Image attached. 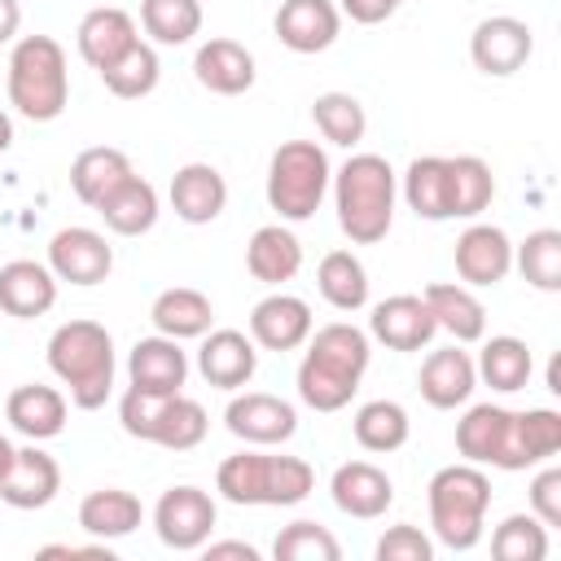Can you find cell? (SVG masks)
I'll return each instance as SVG.
<instances>
[{"instance_id":"obj_48","label":"cell","mask_w":561,"mask_h":561,"mask_svg":"<svg viewBox=\"0 0 561 561\" xmlns=\"http://www.w3.org/2000/svg\"><path fill=\"white\" fill-rule=\"evenodd\" d=\"M162 399H167V394H149V390H136V386H127V394L118 399V421H123V430H127L131 438L149 443V434H153V421H158V408H162Z\"/></svg>"},{"instance_id":"obj_25","label":"cell","mask_w":561,"mask_h":561,"mask_svg":"<svg viewBox=\"0 0 561 561\" xmlns=\"http://www.w3.org/2000/svg\"><path fill=\"white\" fill-rule=\"evenodd\" d=\"M66 412H70L66 394H61L57 386H39V381H26V386L9 390V399H4L9 425H13L22 438H31V443L57 438V434L66 430Z\"/></svg>"},{"instance_id":"obj_46","label":"cell","mask_w":561,"mask_h":561,"mask_svg":"<svg viewBox=\"0 0 561 561\" xmlns=\"http://www.w3.org/2000/svg\"><path fill=\"white\" fill-rule=\"evenodd\" d=\"M316 486V469L302 456H272L267 460V504L272 508H289L302 504Z\"/></svg>"},{"instance_id":"obj_15","label":"cell","mask_w":561,"mask_h":561,"mask_svg":"<svg viewBox=\"0 0 561 561\" xmlns=\"http://www.w3.org/2000/svg\"><path fill=\"white\" fill-rule=\"evenodd\" d=\"M272 31L276 39L289 48V53H324L337 31H342V13L333 0H280L276 18H272Z\"/></svg>"},{"instance_id":"obj_54","label":"cell","mask_w":561,"mask_h":561,"mask_svg":"<svg viewBox=\"0 0 561 561\" xmlns=\"http://www.w3.org/2000/svg\"><path fill=\"white\" fill-rule=\"evenodd\" d=\"M9 145H13V118H9L4 110H0V153H4Z\"/></svg>"},{"instance_id":"obj_6","label":"cell","mask_w":561,"mask_h":561,"mask_svg":"<svg viewBox=\"0 0 561 561\" xmlns=\"http://www.w3.org/2000/svg\"><path fill=\"white\" fill-rule=\"evenodd\" d=\"M333 167L316 140H285L267 162V206L285 224H302L320 210Z\"/></svg>"},{"instance_id":"obj_44","label":"cell","mask_w":561,"mask_h":561,"mask_svg":"<svg viewBox=\"0 0 561 561\" xmlns=\"http://www.w3.org/2000/svg\"><path fill=\"white\" fill-rule=\"evenodd\" d=\"M272 557L276 561H337L342 557V543L333 539L329 526L320 522H289L276 539H272Z\"/></svg>"},{"instance_id":"obj_56","label":"cell","mask_w":561,"mask_h":561,"mask_svg":"<svg viewBox=\"0 0 561 561\" xmlns=\"http://www.w3.org/2000/svg\"><path fill=\"white\" fill-rule=\"evenodd\" d=\"M399 4H403V0H399Z\"/></svg>"},{"instance_id":"obj_52","label":"cell","mask_w":561,"mask_h":561,"mask_svg":"<svg viewBox=\"0 0 561 561\" xmlns=\"http://www.w3.org/2000/svg\"><path fill=\"white\" fill-rule=\"evenodd\" d=\"M35 557H96V561H114V552L105 548V539H96V543H44Z\"/></svg>"},{"instance_id":"obj_24","label":"cell","mask_w":561,"mask_h":561,"mask_svg":"<svg viewBox=\"0 0 561 561\" xmlns=\"http://www.w3.org/2000/svg\"><path fill=\"white\" fill-rule=\"evenodd\" d=\"M57 302V276L48 263L35 259H9L0 267V311L13 320H35L53 311Z\"/></svg>"},{"instance_id":"obj_50","label":"cell","mask_w":561,"mask_h":561,"mask_svg":"<svg viewBox=\"0 0 561 561\" xmlns=\"http://www.w3.org/2000/svg\"><path fill=\"white\" fill-rule=\"evenodd\" d=\"M399 9V0H337V13H346L359 26H377Z\"/></svg>"},{"instance_id":"obj_1","label":"cell","mask_w":561,"mask_h":561,"mask_svg":"<svg viewBox=\"0 0 561 561\" xmlns=\"http://www.w3.org/2000/svg\"><path fill=\"white\" fill-rule=\"evenodd\" d=\"M373 337L346 320L320 324L307 337V355L298 364V399L316 412H337L355 399L359 377L368 373Z\"/></svg>"},{"instance_id":"obj_28","label":"cell","mask_w":561,"mask_h":561,"mask_svg":"<svg viewBox=\"0 0 561 561\" xmlns=\"http://www.w3.org/2000/svg\"><path fill=\"white\" fill-rule=\"evenodd\" d=\"M245 267L263 285H285L302 267V241L285 224H263L245 241Z\"/></svg>"},{"instance_id":"obj_55","label":"cell","mask_w":561,"mask_h":561,"mask_svg":"<svg viewBox=\"0 0 561 561\" xmlns=\"http://www.w3.org/2000/svg\"><path fill=\"white\" fill-rule=\"evenodd\" d=\"M13 451H18V447H13V443L0 434V478H4V473H9V465H13Z\"/></svg>"},{"instance_id":"obj_11","label":"cell","mask_w":561,"mask_h":561,"mask_svg":"<svg viewBox=\"0 0 561 561\" xmlns=\"http://www.w3.org/2000/svg\"><path fill=\"white\" fill-rule=\"evenodd\" d=\"M48 267H53L57 280L88 289V285H101L114 272V250H110V241L96 228L70 224V228L53 232V241H48Z\"/></svg>"},{"instance_id":"obj_32","label":"cell","mask_w":561,"mask_h":561,"mask_svg":"<svg viewBox=\"0 0 561 561\" xmlns=\"http://www.w3.org/2000/svg\"><path fill=\"white\" fill-rule=\"evenodd\" d=\"M495 197V175L478 153L447 158V215L451 219H478Z\"/></svg>"},{"instance_id":"obj_2","label":"cell","mask_w":561,"mask_h":561,"mask_svg":"<svg viewBox=\"0 0 561 561\" xmlns=\"http://www.w3.org/2000/svg\"><path fill=\"white\" fill-rule=\"evenodd\" d=\"M333 206H337V228L355 245H377L390 224H394V202H399V175L381 153H351L333 180Z\"/></svg>"},{"instance_id":"obj_38","label":"cell","mask_w":561,"mask_h":561,"mask_svg":"<svg viewBox=\"0 0 561 561\" xmlns=\"http://www.w3.org/2000/svg\"><path fill=\"white\" fill-rule=\"evenodd\" d=\"M206 425H210V421H206V408L180 390V394H167V399H162L149 443H158V447H167V451H188V447H197V443L206 438Z\"/></svg>"},{"instance_id":"obj_22","label":"cell","mask_w":561,"mask_h":561,"mask_svg":"<svg viewBox=\"0 0 561 561\" xmlns=\"http://www.w3.org/2000/svg\"><path fill=\"white\" fill-rule=\"evenodd\" d=\"M193 75L215 96H241V92L254 88L259 70H254V53L245 44H237L228 35H215L193 53Z\"/></svg>"},{"instance_id":"obj_13","label":"cell","mask_w":561,"mask_h":561,"mask_svg":"<svg viewBox=\"0 0 561 561\" xmlns=\"http://www.w3.org/2000/svg\"><path fill=\"white\" fill-rule=\"evenodd\" d=\"M254 368H259V346H254L250 333H241V329H210V333H202L197 373L206 377V386L241 390V386H250Z\"/></svg>"},{"instance_id":"obj_26","label":"cell","mask_w":561,"mask_h":561,"mask_svg":"<svg viewBox=\"0 0 561 561\" xmlns=\"http://www.w3.org/2000/svg\"><path fill=\"white\" fill-rule=\"evenodd\" d=\"M421 298H425L434 324L443 333H451V342L465 346V342H482L486 337V307L478 302V294L469 285H460V280H434V285L421 289Z\"/></svg>"},{"instance_id":"obj_43","label":"cell","mask_w":561,"mask_h":561,"mask_svg":"<svg viewBox=\"0 0 561 561\" xmlns=\"http://www.w3.org/2000/svg\"><path fill=\"white\" fill-rule=\"evenodd\" d=\"M491 557H500V561H543L548 557V526L535 513H508L491 530Z\"/></svg>"},{"instance_id":"obj_34","label":"cell","mask_w":561,"mask_h":561,"mask_svg":"<svg viewBox=\"0 0 561 561\" xmlns=\"http://www.w3.org/2000/svg\"><path fill=\"white\" fill-rule=\"evenodd\" d=\"M473 368H478V377H482L491 390L513 394V390H522V386L530 381L535 359H530V346H526L522 337H513V333H495V337L482 342Z\"/></svg>"},{"instance_id":"obj_21","label":"cell","mask_w":561,"mask_h":561,"mask_svg":"<svg viewBox=\"0 0 561 561\" xmlns=\"http://www.w3.org/2000/svg\"><path fill=\"white\" fill-rule=\"evenodd\" d=\"M140 39L136 31V18L118 4H101V9H88L79 31H75V44H79V57L101 75L105 66H114L131 44Z\"/></svg>"},{"instance_id":"obj_27","label":"cell","mask_w":561,"mask_h":561,"mask_svg":"<svg viewBox=\"0 0 561 561\" xmlns=\"http://www.w3.org/2000/svg\"><path fill=\"white\" fill-rule=\"evenodd\" d=\"M158 210H162L158 188L145 175H136V171L118 188H110L101 197V206H96V215L105 219V228L118 232V237H145L158 224Z\"/></svg>"},{"instance_id":"obj_31","label":"cell","mask_w":561,"mask_h":561,"mask_svg":"<svg viewBox=\"0 0 561 561\" xmlns=\"http://www.w3.org/2000/svg\"><path fill=\"white\" fill-rule=\"evenodd\" d=\"M131 175V158L123 153V149H114V145H92V149H83V153H75V162H70V188H75V197L83 202V206H101V197L110 193V188H118L123 180Z\"/></svg>"},{"instance_id":"obj_40","label":"cell","mask_w":561,"mask_h":561,"mask_svg":"<svg viewBox=\"0 0 561 561\" xmlns=\"http://www.w3.org/2000/svg\"><path fill=\"white\" fill-rule=\"evenodd\" d=\"M311 123L329 145H342V149H355L368 131V114L351 92H320L311 101Z\"/></svg>"},{"instance_id":"obj_16","label":"cell","mask_w":561,"mask_h":561,"mask_svg":"<svg viewBox=\"0 0 561 561\" xmlns=\"http://www.w3.org/2000/svg\"><path fill=\"white\" fill-rule=\"evenodd\" d=\"M57 491H61V465L44 447H35V443L18 447L9 473L0 478V500L9 508L31 513V508H48L57 500Z\"/></svg>"},{"instance_id":"obj_30","label":"cell","mask_w":561,"mask_h":561,"mask_svg":"<svg viewBox=\"0 0 561 561\" xmlns=\"http://www.w3.org/2000/svg\"><path fill=\"white\" fill-rule=\"evenodd\" d=\"M149 320H153L158 333L184 342V337H202V333H210V324H215V307H210V298H206L202 289L171 285V289H162V294L153 298Z\"/></svg>"},{"instance_id":"obj_36","label":"cell","mask_w":561,"mask_h":561,"mask_svg":"<svg viewBox=\"0 0 561 561\" xmlns=\"http://www.w3.org/2000/svg\"><path fill=\"white\" fill-rule=\"evenodd\" d=\"M351 430H355V443L364 451H377L381 456V451H399L408 443L412 421H408V408L403 403H394V399H368V403H359Z\"/></svg>"},{"instance_id":"obj_42","label":"cell","mask_w":561,"mask_h":561,"mask_svg":"<svg viewBox=\"0 0 561 561\" xmlns=\"http://www.w3.org/2000/svg\"><path fill=\"white\" fill-rule=\"evenodd\" d=\"M513 267L526 276V285L557 294L561 289V232L557 228L526 232V241L513 245Z\"/></svg>"},{"instance_id":"obj_14","label":"cell","mask_w":561,"mask_h":561,"mask_svg":"<svg viewBox=\"0 0 561 561\" xmlns=\"http://www.w3.org/2000/svg\"><path fill=\"white\" fill-rule=\"evenodd\" d=\"M434 333L438 324L421 294H390L368 316V337H377L390 351H421L434 342Z\"/></svg>"},{"instance_id":"obj_10","label":"cell","mask_w":561,"mask_h":561,"mask_svg":"<svg viewBox=\"0 0 561 561\" xmlns=\"http://www.w3.org/2000/svg\"><path fill=\"white\" fill-rule=\"evenodd\" d=\"M535 53V31L522 22V18H508V13H495V18H482L469 35V57L482 75L491 79H508L517 75Z\"/></svg>"},{"instance_id":"obj_49","label":"cell","mask_w":561,"mask_h":561,"mask_svg":"<svg viewBox=\"0 0 561 561\" xmlns=\"http://www.w3.org/2000/svg\"><path fill=\"white\" fill-rule=\"evenodd\" d=\"M530 513L543 526H561V469L548 465L530 478Z\"/></svg>"},{"instance_id":"obj_35","label":"cell","mask_w":561,"mask_h":561,"mask_svg":"<svg viewBox=\"0 0 561 561\" xmlns=\"http://www.w3.org/2000/svg\"><path fill=\"white\" fill-rule=\"evenodd\" d=\"M316 289L329 307L359 311V307H368V267L351 250H329L316 267Z\"/></svg>"},{"instance_id":"obj_7","label":"cell","mask_w":561,"mask_h":561,"mask_svg":"<svg viewBox=\"0 0 561 561\" xmlns=\"http://www.w3.org/2000/svg\"><path fill=\"white\" fill-rule=\"evenodd\" d=\"M456 451L469 465H491V469H526L522 447H517V412L500 403H473L456 421Z\"/></svg>"},{"instance_id":"obj_8","label":"cell","mask_w":561,"mask_h":561,"mask_svg":"<svg viewBox=\"0 0 561 561\" xmlns=\"http://www.w3.org/2000/svg\"><path fill=\"white\" fill-rule=\"evenodd\" d=\"M215 522H219V508H215L210 491L188 486V482L184 486H167L158 495V504H153V530L175 552H197L210 539Z\"/></svg>"},{"instance_id":"obj_23","label":"cell","mask_w":561,"mask_h":561,"mask_svg":"<svg viewBox=\"0 0 561 561\" xmlns=\"http://www.w3.org/2000/svg\"><path fill=\"white\" fill-rule=\"evenodd\" d=\"M127 377L136 390H149V394H180L188 381V355L167 333L140 337L127 355Z\"/></svg>"},{"instance_id":"obj_51","label":"cell","mask_w":561,"mask_h":561,"mask_svg":"<svg viewBox=\"0 0 561 561\" xmlns=\"http://www.w3.org/2000/svg\"><path fill=\"white\" fill-rule=\"evenodd\" d=\"M202 552H206V561H259V548L245 539H219V543L206 539Z\"/></svg>"},{"instance_id":"obj_20","label":"cell","mask_w":561,"mask_h":561,"mask_svg":"<svg viewBox=\"0 0 561 561\" xmlns=\"http://www.w3.org/2000/svg\"><path fill=\"white\" fill-rule=\"evenodd\" d=\"M329 495L346 517L373 522L394 504V482L386 478V469H377L373 460H346L333 469L329 478Z\"/></svg>"},{"instance_id":"obj_4","label":"cell","mask_w":561,"mask_h":561,"mask_svg":"<svg viewBox=\"0 0 561 561\" xmlns=\"http://www.w3.org/2000/svg\"><path fill=\"white\" fill-rule=\"evenodd\" d=\"M425 504H430L434 539L451 552H469V548H478L482 526H486L491 478L469 460L443 465L425 486Z\"/></svg>"},{"instance_id":"obj_33","label":"cell","mask_w":561,"mask_h":561,"mask_svg":"<svg viewBox=\"0 0 561 561\" xmlns=\"http://www.w3.org/2000/svg\"><path fill=\"white\" fill-rule=\"evenodd\" d=\"M399 193L416 219H430V224L451 219L447 215V158H438V153L412 158L403 180H399Z\"/></svg>"},{"instance_id":"obj_12","label":"cell","mask_w":561,"mask_h":561,"mask_svg":"<svg viewBox=\"0 0 561 561\" xmlns=\"http://www.w3.org/2000/svg\"><path fill=\"white\" fill-rule=\"evenodd\" d=\"M456 276L460 285L469 289H486V285H500L508 272H513V241L504 228L495 224H469L460 237H456Z\"/></svg>"},{"instance_id":"obj_41","label":"cell","mask_w":561,"mask_h":561,"mask_svg":"<svg viewBox=\"0 0 561 561\" xmlns=\"http://www.w3.org/2000/svg\"><path fill=\"white\" fill-rule=\"evenodd\" d=\"M140 31L153 44L180 48L202 31V0H140Z\"/></svg>"},{"instance_id":"obj_9","label":"cell","mask_w":561,"mask_h":561,"mask_svg":"<svg viewBox=\"0 0 561 561\" xmlns=\"http://www.w3.org/2000/svg\"><path fill=\"white\" fill-rule=\"evenodd\" d=\"M224 425H228V434H237V438L250 443V447H276V443H289V438H294L298 412H294V403L280 399V394L245 390V394H232V399H228Z\"/></svg>"},{"instance_id":"obj_45","label":"cell","mask_w":561,"mask_h":561,"mask_svg":"<svg viewBox=\"0 0 561 561\" xmlns=\"http://www.w3.org/2000/svg\"><path fill=\"white\" fill-rule=\"evenodd\" d=\"M517 447H522L526 469L552 460L561 451V412H552V408H526V412H517Z\"/></svg>"},{"instance_id":"obj_53","label":"cell","mask_w":561,"mask_h":561,"mask_svg":"<svg viewBox=\"0 0 561 561\" xmlns=\"http://www.w3.org/2000/svg\"><path fill=\"white\" fill-rule=\"evenodd\" d=\"M22 26V4L18 0H0V44H9Z\"/></svg>"},{"instance_id":"obj_17","label":"cell","mask_w":561,"mask_h":561,"mask_svg":"<svg viewBox=\"0 0 561 561\" xmlns=\"http://www.w3.org/2000/svg\"><path fill=\"white\" fill-rule=\"evenodd\" d=\"M250 337L263 351H298L311 337V307L298 294H267L250 311Z\"/></svg>"},{"instance_id":"obj_19","label":"cell","mask_w":561,"mask_h":561,"mask_svg":"<svg viewBox=\"0 0 561 561\" xmlns=\"http://www.w3.org/2000/svg\"><path fill=\"white\" fill-rule=\"evenodd\" d=\"M416 386H421V399L438 412H451L460 403H469L473 386H478V368H473V355L460 351V342L443 346V351H430L421 373H416Z\"/></svg>"},{"instance_id":"obj_3","label":"cell","mask_w":561,"mask_h":561,"mask_svg":"<svg viewBox=\"0 0 561 561\" xmlns=\"http://www.w3.org/2000/svg\"><path fill=\"white\" fill-rule=\"evenodd\" d=\"M48 368L70 403L96 412L114 390V337L96 320H66L48 337Z\"/></svg>"},{"instance_id":"obj_5","label":"cell","mask_w":561,"mask_h":561,"mask_svg":"<svg viewBox=\"0 0 561 561\" xmlns=\"http://www.w3.org/2000/svg\"><path fill=\"white\" fill-rule=\"evenodd\" d=\"M70 101L66 48L53 35H22L9 53V105L31 123L61 118Z\"/></svg>"},{"instance_id":"obj_37","label":"cell","mask_w":561,"mask_h":561,"mask_svg":"<svg viewBox=\"0 0 561 561\" xmlns=\"http://www.w3.org/2000/svg\"><path fill=\"white\" fill-rule=\"evenodd\" d=\"M267 460H272V451H250V447L228 456V460H219L215 491L228 504H241V508L267 504Z\"/></svg>"},{"instance_id":"obj_39","label":"cell","mask_w":561,"mask_h":561,"mask_svg":"<svg viewBox=\"0 0 561 561\" xmlns=\"http://www.w3.org/2000/svg\"><path fill=\"white\" fill-rule=\"evenodd\" d=\"M158 79H162V61H158V48H153L149 39H136L114 66L101 70V83H105L114 96H123V101L149 96V92L158 88Z\"/></svg>"},{"instance_id":"obj_47","label":"cell","mask_w":561,"mask_h":561,"mask_svg":"<svg viewBox=\"0 0 561 561\" xmlns=\"http://www.w3.org/2000/svg\"><path fill=\"white\" fill-rule=\"evenodd\" d=\"M373 557H377V561H434V539H430L421 526L399 522V526H390V530L377 539Z\"/></svg>"},{"instance_id":"obj_18","label":"cell","mask_w":561,"mask_h":561,"mask_svg":"<svg viewBox=\"0 0 561 561\" xmlns=\"http://www.w3.org/2000/svg\"><path fill=\"white\" fill-rule=\"evenodd\" d=\"M167 197H171L175 219L202 228V224H215V219L224 215V206H228V180H224L219 167H210V162H184V167L171 175Z\"/></svg>"},{"instance_id":"obj_29","label":"cell","mask_w":561,"mask_h":561,"mask_svg":"<svg viewBox=\"0 0 561 561\" xmlns=\"http://www.w3.org/2000/svg\"><path fill=\"white\" fill-rule=\"evenodd\" d=\"M145 522V504L123 486H96L79 500V526L92 539H123Z\"/></svg>"}]
</instances>
